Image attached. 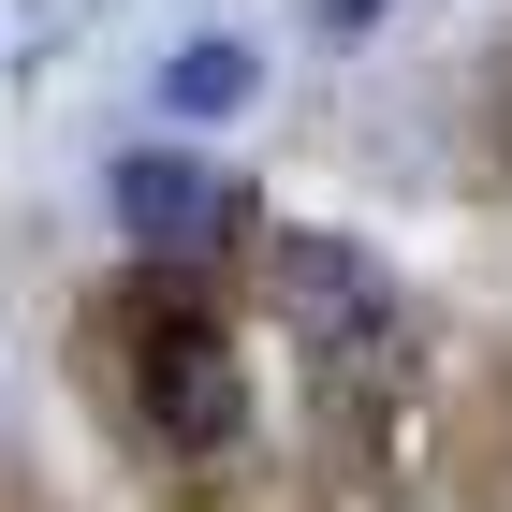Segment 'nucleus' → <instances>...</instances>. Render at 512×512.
I'll return each mask as SVG.
<instances>
[{
	"label": "nucleus",
	"mask_w": 512,
	"mask_h": 512,
	"mask_svg": "<svg viewBox=\"0 0 512 512\" xmlns=\"http://www.w3.org/2000/svg\"><path fill=\"white\" fill-rule=\"evenodd\" d=\"M249 88H264L249 44H176V59H161V118H235Z\"/></svg>",
	"instance_id": "obj_4"
},
{
	"label": "nucleus",
	"mask_w": 512,
	"mask_h": 512,
	"mask_svg": "<svg viewBox=\"0 0 512 512\" xmlns=\"http://www.w3.org/2000/svg\"><path fill=\"white\" fill-rule=\"evenodd\" d=\"M381 15H395V0H322V30H337V44H366Z\"/></svg>",
	"instance_id": "obj_5"
},
{
	"label": "nucleus",
	"mask_w": 512,
	"mask_h": 512,
	"mask_svg": "<svg viewBox=\"0 0 512 512\" xmlns=\"http://www.w3.org/2000/svg\"><path fill=\"white\" fill-rule=\"evenodd\" d=\"M132 410H147L176 454H235V425H249L235 337H220L205 308H147V322H132Z\"/></svg>",
	"instance_id": "obj_1"
},
{
	"label": "nucleus",
	"mask_w": 512,
	"mask_h": 512,
	"mask_svg": "<svg viewBox=\"0 0 512 512\" xmlns=\"http://www.w3.org/2000/svg\"><path fill=\"white\" fill-rule=\"evenodd\" d=\"M103 191H118V220L147 249H220L249 220L235 205V176H220V161H191V147H118V176H103Z\"/></svg>",
	"instance_id": "obj_3"
},
{
	"label": "nucleus",
	"mask_w": 512,
	"mask_h": 512,
	"mask_svg": "<svg viewBox=\"0 0 512 512\" xmlns=\"http://www.w3.org/2000/svg\"><path fill=\"white\" fill-rule=\"evenodd\" d=\"M278 322H308V352H337V366H381L395 352V278L352 235H278Z\"/></svg>",
	"instance_id": "obj_2"
}]
</instances>
